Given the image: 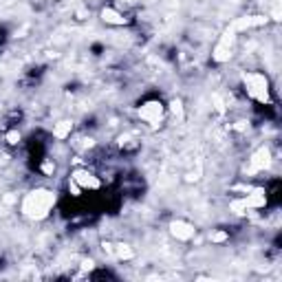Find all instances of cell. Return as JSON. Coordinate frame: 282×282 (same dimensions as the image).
Segmentation results:
<instances>
[{"mask_svg": "<svg viewBox=\"0 0 282 282\" xmlns=\"http://www.w3.org/2000/svg\"><path fill=\"white\" fill-rule=\"evenodd\" d=\"M117 2H135V0H117Z\"/></svg>", "mask_w": 282, "mask_h": 282, "instance_id": "19", "label": "cell"}, {"mask_svg": "<svg viewBox=\"0 0 282 282\" xmlns=\"http://www.w3.org/2000/svg\"><path fill=\"white\" fill-rule=\"evenodd\" d=\"M170 234L176 240H192L194 238V227L185 221H172L170 223Z\"/></svg>", "mask_w": 282, "mask_h": 282, "instance_id": "6", "label": "cell"}, {"mask_svg": "<svg viewBox=\"0 0 282 282\" xmlns=\"http://www.w3.org/2000/svg\"><path fill=\"white\" fill-rule=\"evenodd\" d=\"M53 203H56V194L49 192V190H33L22 198V214L29 218H47L51 212Z\"/></svg>", "mask_w": 282, "mask_h": 282, "instance_id": "1", "label": "cell"}, {"mask_svg": "<svg viewBox=\"0 0 282 282\" xmlns=\"http://www.w3.org/2000/svg\"><path fill=\"white\" fill-rule=\"evenodd\" d=\"M229 210L240 216V214H247V205H245V201H243V198H238V201H231Z\"/></svg>", "mask_w": 282, "mask_h": 282, "instance_id": "13", "label": "cell"}, {"mask_svg": "<svg viewBox=\"0 0 282 282\" xmlns=\"http://www.w3.org/2000/svg\"><path fill=\"white\" fill-rule=\"evenodd\" d=\"M243 201L247 205V210H260V207L267 205V194L265 190H252L247 197H243Z\"/></svg>", "mask_w": 282, "mask_h": 282, "instance_id": "8", "label": "cell"}, {"mask_svg": "<svg viewBox=\"0 0 282 282\" xmlns=\"http://www.w3.org/2000/svg\"><path fill=\"white\" fill-rule=\"evenodd\" d=\"M71 179L75 181L82 190H97L99 188V179L95 174H90L88 170H75L71 174Z\"/></svg>", "mask_w": 282, "mask_h": 282, "instance_id": "5", "label": "cell"}, {"mask_svg": "<svg viewBox=\"0 0 282 282\" xmlns=\"http://www.w3.org/2000/svg\"><path fill=\"white\" fill-rule=\"evenodd\" d=\"M69 190H71V192H73V197H80V192H82V188H80V185H77L75 183V181H69Z\"/></svg>", "mask_w": 282, "mask_h": 282, "instance_id": "16", "label": "cell"}, {"mask_svg": "<svg viewBox=\"0 0 282 282\" xmlns=\"http://www.w3.org/2000/svg\"><path fill=\"white\" fill-rule=\"evenodd\" d=\"M271 166V152L269 148H258L249 159V172H262Z\"/></svg>", "mask_w": 282, "mask_h": 282, "instance_id": "4", "label": "cell"}, {"mask_svg": "<svg viewBox=\"0 0 282 282\" xmlns=\"http://www.w3.org/2000/svg\"><path fill=\"white\" fill-rule=\"evenodd\" d=\"M245 88L256 102L269 104V82L262 73H247L245 75Z\"/></svg>", "mask_w": 282, "mask_h": 282, "instance_id": "2", "label": "cell"}, {"mask_svg": "<svg viewBox=\"0 0 282 282\" xmlns=\"http://www.w3.org/2000/svg\"><path fill=\"white\" fill-rule=\"evenodd\" d=\"M170 111H172V115H174V117H179V121L183 119V106H181L179 99H174V102L170 104Z\"/></svg>", "mask_w": 282, "mask_h": 282, "instance_id": "14", "label": "cell"}, {"mask_svg": "<svg viewBox=\"0 0 282 282\" xmlns=\"http://www.w3.org/2000/svg\"><path fill=\"white\" fill-rule=\"evenodd\" d=\"M71 128H73V124L71 121H60V124L53 128V137H57V139H66L71 135Z\"/></svg>", "mask_w": 282, "mask_h": 282, "instance_id": "11", "label": "cell"}, {"mask_svg": "<svg viewBox=\"0 0 282 282\" xmlns=\"http://www.w3.org/2000/svg\"><path fill=\"white\" fill-rule=\"evenodd\" d=\"M223 240H227L225 231H214L212 234V243H223Z\"/></svg>", "mask_w": 282, "mask_h": 282, "instance_id": "15", "label": "cell"}, {"mask_svg": "<svg viewBox=\"0 0 282 282\" xmlns=\"http://www.w3.org/2000/svg\"><path fill=\"white\" fill-rule=\"evenodd\" d=\"M7 141L9 143H18V141H20V133H18V130H11V133L7 135Z\"/></svg>", "mask_w": 282, "mask_h": 282, "instance_id": "17", "label": "cell"}, {"mask_svg": "<svg viewBox=\"0 0 282 282\" xmlns=\"http://www.w3.org/2000/svg\"><path fill=\"white\" fill-rule=\"evenodd\" d=\"M267 22V16H249V18H240V20L231 22V29L238 33V31H245V29H252V27H262Z\"/></svg>", "mask_w": 282, "mask_h": 282, "instance_id": "7", "label": "cell"}, {"mask_svg": "<svg viewBox=\"0 0 282 282\" xmlns=\"http://www.w3.org/2000/svg\"><path fill=\"white\" fill-rule=\"evenodd\" d=\"M42 170L47 172V174H51V172H53V166H51V163H44V166H42Z\"/></svg>", "mask_w": 282, "mask_h": 282, "instance_id": "18", "label": "cell"}, {"mask_svg": "<svg viewBox=\"0 0 282 282\" xmlns=\"http://www.w3.org/2000/svg\"><path fill=\"white\" fill-rule=\"evenodd\" d=\"M102 20L106 22V25H115V27H121V25H126V18L121 16L117 9H113V7H106L102 11Z\"/></svg>", "mask_w": 282, "mask_h": 282, "instance_id": "9", "label": "cell"}, {"mask_svg": "<svg viewBox=\"0 0 282 282\" xmlns=\"http://www.w3.org/2000/svg\"><path fill=\"white\" fill-rule=\"evenodd\" d=\"M139 115L143 121H148L150 126H159L163 119V104L161 102H145L139 108Z\"/></svg>", "mask_w": 282, "mask_h": 282, "instance_id": "3", "label": "cell"}, {"mask_svg": "<svg viewBox=\"0 0 282 282\" xmlns=\"http://www.w3.org/2000/svg\"><path fill=\"white\" fill-rule=\"evenodd\" d=\"M113 254H115L117 258H121V260H130V258L135 256V252L133 249L128 247V245H115V247H113Z\"/></svg>", "mask_w": 282, "mask_h": 282, "instance_id": "12", "label": "cell"}, {"mask_svg": "<svg viewBox=\"0 0 282 282\" xmlns=\"http://www.w3.org/2000/svg\"><path fill=\"white\" fill-rule=\"evenodd\" d=\"M229 57H231V47H229V44L218 42L216 49H214V53H212V60L214 62H227Z\"/></svg>", "mask_w": 282, "mask_h": 282, "instance_id": "10", "label": "cell"}]
</instances>
